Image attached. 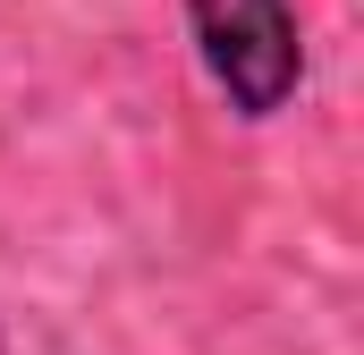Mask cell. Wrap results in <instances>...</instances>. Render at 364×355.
Returning <instances> with one entry per match:
<instances>
[{
	"label": "cell",
	"instance_id": "cell-1",
	"mask_svg": "<svg viewBox=\"0 0 364 355\" xmlns=\"http://www.w3.org/2000/svg\"><path fill=\"white\" fill-rule=\"evenodd\" d=\"M186 34H195V60L212 93L229 102V119L263 127L279 119L296 85H305V26H296V0H178Z\"/></svg>",
	"mask_w": 364,
	"mask_h": 355
}]
</instances>
